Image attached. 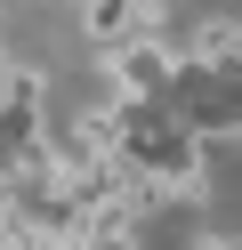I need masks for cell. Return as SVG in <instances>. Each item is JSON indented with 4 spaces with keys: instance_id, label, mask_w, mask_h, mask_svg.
<instances>
[{
    "instance_id": "6da1fadb",
    "label": "cell",
    "mask_w": 242,
    "mask_h": 250,
    "mask_svg": "<svg viewBox=\"0 0 242 250\" xmlns=\"http://www.w3.org/2000/svg\"><path fill=\"white\" fill-rule=\"evenodd\" d=\"M105 81H113L121 105H170L177 97V57H161V41L145 33V41H129V49L105 57Z\"/></svg>"
},
{
    "instance_id": "7a4b0ae2",
    "label": "cell",
    "mask_w": 242,
    "mask_h": 250,
    "mask_svg": "<svg viewBox=\"0 0 242 250\" xmlns=\"http://www.w3.org/2000/svg\"><path fill=\"white\" fill-rule=\"evenodd\" d=\"M145 24H154V0H81V33L105 57L129 49V41H145Z\"/></svg>"
},
{
    "instance_id": "3957f363",
    "label": "cell",
    "mask_w": 242,
    "mask_h": 250,
    "mask_svg": "<svg viewBox=\"0 0 242 250\" xmlns=\"http://www.w3.org/2000/svg\"><path fill=\"white\" fill-rule=\"evenodd\" d=\"M73 250H137V210L129 202H105V210H81Z\"/></svg>"
},
{
    "instance_id": "277c9868",
    "label": "cell",
    "mask_w": 242,
    "mask_h": 250,
    "mask_svg": "<svg viewBox=\"0 0 242 250\" xmlns=\"http://www.w3.org/2000/svg\"><path fill=\"white\" fill-rule=\"evenodd\" d=\"M194 65L218 73V81H234V73H242V24L234 17H210L202 33H194Z\"/></svg>"
},
{
    "instance_id": "5b68a950",
    "label": "cell",
    "mask_w": 242,
    "mask_h": 250,
    "mask_svg": "<svg viewBox=\"0 0 242 250\" xmlns=\"http://www.w3.org/2000/svg\"><path fill=\"white\" fill-rule=\"evenodd\" d=\"M226 105H234V137H242V73L226 81Z\"/></svg>"
},
{
    "instance_id": "8992f818",
    "label": "cell",
    "mask_w": 242,
    "mask_h": 250,
    "mask_svg": "<svg viewBox=\"0 0 242 250\" xmlns=\"http://www.w3.org/2000/svg\"><path fill=\"white\" fill-rule=\"evenodd\" d=\"M186 250H234V242H226V234H194Z\"/></svg>"
}]
</instances>
